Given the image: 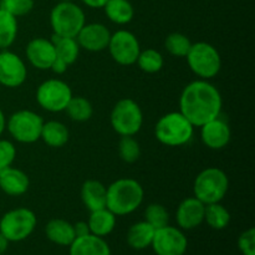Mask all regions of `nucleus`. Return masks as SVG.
<instances>
[{
  "label": "nucleus",
  "mask_w": 255,
  "mask_h": 255,
  "mask_svg": "<svg viewBox=\"0 0 255 255\" xmlns=\"http://www.w3.org/2000/svg\"><path fill=\"white\" fill-rule=\"evenodd\" d=\"M107 188L96 179H87L81 187V199L90 212L106 208Z\"/></svg>",
  "instance_id": "nucleus-20"
},
{
  "label": "nucleus",
  "mask_w": 255,
  "mask_h": 255,
  "mask_svg": "<svg viewBox=\"0 0 255 255\" xmlns=\"http://www.w3.org/2000/svg\"><path fill=\"white\" fill-rule=\"evenodd\" d=\"M9 243L10 242L7 241V239L5 238L1 233H0V255H2L5 252H6L7 247H9Z\"/></svg>",
  "instance_id": "nucleus-40"
},
{
  "label": "nucleus",
  "mask_w": 255,
  "mask_h": 255,
  "mask_svg": "<svg viewBox=\"0 0 255 255\" xmlns=\"http://www.w3.org/2000/svg\"><path fill=\"white\" fill-rule=\"evenodd\" d=\"M154 231L156 229L149 226L147 222H138V223L129 227L126 236L127 244L132 249H136V251L148 248V247H151L152 241H153Z\"/></svg>",
  "instance_id": "nucleus-23"
},
{
  "label": "nucleus",
  "mask_w": 255,
  "mask_h": 255,
  "mask_svg": "<svg viewBox=\"0 0 255 255\" xmlns=\"http://www.w3.org/2000/svg\"><path fill=\"white\" fill-rule=\"evenodd\" d=\"M239 251L243 255H255V229L249 228L243 232L238 239Z\"/></svg>",
  "instance_id": "nucleus-36"
},
{
  "label": "nucleus",
  "mask_w": 255,
  "mask_h": 255,
  "mask_svg": "<svg viewBox=\"0 0 255 255\" xmlns=\"http://www.w3.org/2000/svg\"><path fill=\"white\" fill-rule=\"evenodd\" d=\"M44 120L30 110H20L7 119L6 127L10 136L20 143H34L41 136Z\"/></svg>",
  "instance_id": "nucleus-8"
},
{
  "label": "nucleus",
  "mask_w": 255,
  "mask_h": 255,
  "mask_svg": "<svg viewBox=\"0 0 255 255\" xmlns=\"http://www.w3.org/2000/svg\"><path fill=\"white\" fill-rule=\"evenodd\" d=\"M151 247L157 255H184L188 241L181 229L166 226L154 231Z\"/></svg>",
  "instance_id": "nucleus-12"
},
{
  "label": "nucleus",
  "mask_w": 255,
  "mask_h": 255,
  "mask_svg": "<svg viewBox=\"0 0 255 255\" xmlns=\"http://www.w3.org/2000/svg\"><path fill=\"white\" fill-rule=\"evenodd\" d=\"M229 179L226 172L217 167L203 169L194 179V197L204 204L219 203L226 197Z\"/></svg>",
  "instance_id": "nucleus-4"
},
{
  "label": "nucleus",
  "mask_w": 255,
  "mask_h": 255,
  "mask_svg": "<svg viewBox=\"0 0 255 255\" xmlns=\"http://www.w3.org/2000/svg\"><path fill=\"white\" fill-rule=\"evenodd\" d=\"M51 42L55 46L56 57L69 65L74 64L80 54V46L75 37H64L56 34H52Z\"/></svg>",
  "instance_id": "nucleus-26"
},
{
  "label": "nucleus",
  "mask_w": 255,
  "mask_h": 255,
  "mask_svg": "<svg viewBox=\"0 0 255 255\" xmlns=\"http://www.w3.org/2000/svg\"><path fill=\"white\" fill-rule=\"evenodd\" d=\"M144 191L133 178H120L107 187L106 208L115 216H127L143 202Z\"/></svg>",
  "instance_id": "nucleus-2"
},
{
  "label": "nucleus",
  "mask_w": 255,
  "mask_h": 255,
  "mask_svg": "<svg viewBox=\"0 0 255 255\" xmlns=\"http://www.w3.org/2000/svg\"><path fill=\"white\" fill-rule=\"evenodd\" d=\"M87 224H89L90 233L104 238L114 232L116 227V216L107 208L99 209L91 212Z\"/></svg>",
  "instance_id": "nucleus-22"
},
{
  "label": "nucleus",
  "mask_w": 255,
  "mask_h": 255,
  "mask_svg": "<svg viewBox=\"0 0 255 255\" xmlns=\"http://www.w3.org/2000/svg\"><path fill=\"white\" fill-rule=\"evenodd\" d=\"M74 227V232H75V237L76 238H80V237H85L90 233V228L87 222H77V223L72 224Z\"/></svg>",
  "instance_id": "nucleus-37"
},
{
  "label": "nucleus",
  "mask_w": 255,
  "mask_h": 255,
  "mask_svg": "<svg viewBox=\"0 0 255 255\" xmlns=\"http://www.w3.org/2000/svg\"><path fill=\"white\" fill-rule=\"evenodd\" d=\"M16 157L14 143L7 139H0V171L11 166Z\"/></svg>",
  "instance_id": "nucleus-35"
},
{
  "label": "nucleus",
  "mask_w": 255,
  "mask_h": 255,
  "mask_svg": "<svg viewBox=\"0 0 255 255\" xmlns=\"http://www.w3.org/2000/svg\"><path fill=\"white\" fill-rule=\"evenodd\" d=\"M110 121L120 136H134L143 125V114L134 100L122 99L112 109Z\"/></svg>",
  "instance_id": "nucleus-7"
},
{
  "label": "nucleus",
  "mask_w": 255,
  "mask_h": 255,
  "mask_svg": "<svg viewBox=\"0 0 255 255\" xmlns=\"http://www.w3.org/2000/svg\"><path fill=\"white\" fill-rule=\"evenodd\" d=\"M221 92L207 80H196L187 85L179 97V112L194 127L203 126L222 114Z\"/></svg>",
  "instance_id": "nucleus-1"
},
{
  "label": "nucleus",
  "mask_w": 255,
  "mask_h": 255,
  "mask_svg": "<svg viewBox=\"0 0 255 255\" xmlns=\"http://www.w3.org/2000/svg\"><path fill=\"white\" fill-rule=\"evenodd\" d=\"M231 127L226 120L221 119V116L201 126L202 142L211 149L218 151L227 147L231 141Z\"/></svg>",
  "instance_id": "nucleus-15"
},
{
  "label": "nucleus",
  "mask_w": 255,
  "mask_h": 255,
  "mask_svg": "<svg viewBox=\"0 0 255 255\" xmlns=\"http://www.w3.org/2000/svg\"><path fill=\"white\" fill-rule=\"evenodd\" d=\"M65 111L67 112L70 119L75 122L89 121L94 114V107L91 102L81 96H72L67 104Z\"/></svg>",
  "instance_id": "nucleus-29"
},
{
  "label": "nucleus",
  "mask_w": 255,
  "mask_h": 255,
  "mask_svg": "<svg viewBox=\"0 0 255 255\" xmlns=\"http://www.w3.org/2000/svg\"><path fill=\"white\" fill-rule=\"evenodd\" d=\"M104 9L106 16L117 25L128 24L134 16V9L128 0H109Z\"/></svg>",
  "instance_id": "nucleus-25"
},
{
  "label": "nucleus",
  "mask_w": 255,
  "mask_h": 255,
  "mask_svg": "<svg viewBox=\"0 0 255 255\" xmlns=\"http://www.w3.org/2000/svg\"><path fill=\"white\" fill-rule=\"evenodd\" d=\"M167 51L176 57H186L189 49L192 46V42L188 37L181 32H172L166 37L164 41Z\"/></svg>",
  "instance_id": "nucleus-31"
},
{
  "label": "nucleus",
  "mask_w": 255,
  "mask_h": 255,
  "mask_svg": "<svg viewBox=\"0 0 255 255\" xmlns=\"http://www.w3.org/2000/svg\"><path fill=\"white\" fill-rule=\"evenodd\" d=\"M34 7V0H0V9L12 16L19 17L29 14Z\"/></svg>",
  "instance_id": "nucleus-34"
},
{
  "label": "nucleus",
  "mask_w": 255,
  "mask_h": 255,
  "mask_svg": "<svg viewBox=\"0 0 255 255\" xmlns=\"http://www.w3.org/2000/svg\"><path fill=\"white\" fill-rule=\"evenodd\" d=\"M204 222L212 229L222 231V229L228 227L229 222H231V214H229L228 209L226 207L222 206L221 202L219 203L206 204V209H204Z\"/></svg>",
  "instance_id": "nucleus-27"
},
{
  "label": "nucleus",
  "mask_w": 255,
  "mask_h": 255,
  "mask_svg": "<svg viewBox=\"0 0 255 255\" xmlns=\"http://www.w3.org/2000/svg\"><path fill=\"white\" fill-rule=\"evenodd\" d=\"M69 129L64 124L59 121H47L44 122L41 129V136L40 139L45 142L47 146L60 148L65 146L69 141Z\"/></svg>",
  "instance_id": "nucleus-24"
},
{
  "label": "nucleus",
  "mask_w": 255,
  "mask_h": 255,
  "mask_svg": "<svg viewBox=\"0 0 255 255\" xmlns=\"http://www.w3.org/2000/svg\"><path fill=\"white\" fill-rule=\"evenodd\" d=\"M17 35V20L11 14L0 9V49L6 50L14 44Z\"/></svg>",
  "instance_id": "nucleus-28"
},
{
  "label": "nucleus",
  "mask_w": 255,
  "mask_h": 255,
  "mask_svg": "<svg viewBox=\"0 0 255 255\" xmlns=\"http://www.w3.org/2000/svg\"><path fill=\"white\" fill-rule=\"evenodd\" d=\"M5 127H6V119H5L4 112L0 109V134L5 131Z\"/></svg>",
  "instance_id": "nucleus-41"
},
{
  "label": "nucleus",
  "mask_w": 255,
  "mask_h": 255,
  "mask_svg": "<svg viewBox=\"0 0 255 255\" xmlns=\"http://www.w3.org/2000/svg\"><path fill=\"white\" fill-rule=\"evenodd\" d=\"M111 32L100 22L85 24L77 36L75 37L80 47L91 52H100L107 49Z\"/></svg>",
  "instance_id": "nucleus-14"
},
{
  "label": "nucleus",
  "mask_w": 255,
  "mask_h": 255,
  "mask_svg": "<svg viewBox=\"0 0 255 255\" xmlns=\"http://www.w3.org/2000/svg\"><path fill=\"white\" fill-rule=\"evenodd\" d=\"M26 65L19 55L7 50L0 52V85L10 89L19 87L26 81Z\"/></svg>",
  "instance_id": "nucleus-13"
},
{
  "label": "nucleus",
  "mask_w": 255,
  "mask_h": 255,
  "mask_svg": "<svg viewBox=\"0 0 255 255\" xmlns=\"http://www.w3.org/2000/svg\"><path fill=\"white\" fill-rule=\"evenodd\" d=\"M50 24L54 34L64 37H76L86 24L85 12L72 1H60L50 12Z\"/></svg>",
  "instance_id": "nucleus-5"
},
{
  "label": "nucleus",
  "mask_w": 255,
  "mask_h": 255,
  "mask_svg": "<svg viewBox=\"0 0 255 255\" xmlns=\"http://www.w3.org/2000/svg\"><path fill=\"white\" fill-rule=\"evenodd\" d=\"M36 216L29 208H15L0 219V233L9 242H21L34 232Z\"/></svg>",
  "instance_id": "nucleus-9"
},
{
  "label": "nucleus",
  "mask_w": 255,
  "mask_h": 255,
  "mask_svg": "<svg viewBox=\"0 0 255 255\" xmlns=\"http://www.w3.org/2000/svg\"><path fill=\"white\" fill-rule=\"evenodd\" d=\"M60 1H72V0H60Z\"/></svg>",
  "instance_id": "nucleus-42"
},
{
  "label": "nucleus",
  "mask_w": 255,
  "mask_h": 255,
  "mask_svg": "<svg viewBox=\"0 0 255 255\" xmlns=\"http://www.w3.org/2000/svg\"><path fill=\"white\" fill-rule=\"evenodd\" d=\"M120 157L126 163H134L141 156L139 144L133 136H121L119 143Z\"/></svg>",
  "instance_id": "nucleus-33"
},
{
  "label": "nucleus",
  "mask_w": 255,
  "mask_h": 255,
  "mask_svg": "<svg viewBox=\"0 0 255 255\" xmlns=\"http://www.w3.org/2000/svg\"><path fill=\"white\" fill-rule=\"evenodd\" d=\"M107 49L112 59L124 66L136 64L137 57L141 52V46L136 35L127 30H119L115 34H111Z\"/></svg>",
  "instance_id": "nucleus-11"
},
{
  "label": "nucleus",
  "mask_w": 255,
  "mask_h": 255,
  "mask_svg": "<svg viewBox=\"0 0 255 255\" xmlns=\"http://www.w3.org/2000/svg\"><path fill=\"white\" fill-rule=\"evenodd\" d=\"M71 97L72 91L69 85L59 79L46 80L36 90L37 104L54 114L65 111Z\"/></svg>",
  "instance_id": "nucleus-10"
},
{
  "label": "nucleus",
  "mask_w": 255,
  "mask_h": 255,
  "mask_svg": "<svg viewBox=\"0 0 255 255\" xmlns=\"http://www.w3.org/2000/svg\"><path fill=\"white\" fill-rule=\"evenodd\" d=\"M0 87H1V85H0Z\"/></svg>",
  "instance_id": "nucleus-43"
},
{
  "label": "nucleus",
  "mask_w": 255,
  "mask_h": 255,
  "mask_svg": "<svg viewBox=\"0 0 255 255\" xmlns=\"http://www.w3.org/2000/svg\"><path fill=\"white\" fill-rule=\"evenodd\" d=\"M144 222H147L154 229L168 226L169 214L166 207L158 203H152L147 206L146 211H144Z\"/></svg>",
  "instance_id": "nucleus-32"
},
{
  "label": "nucleus",
  "mask_w": 255,
  "mask_h": 255,
  "mask_svg": "<svg viewBox=\"0 0 255 255\" xmlns=\"http://www.w3.org/2000/svg\"><path fill=\"white\" fill-rule=\"evenodd\" d=\"M29 186V177L21 169L10 166L0 171V189L7 196H21L26 193Z\"/></svg>",
  "instance_id": "nucleus-18"
},
{
  "label": "nucleus",
  "mask_w": 255,
  "mask_h": 255,
  "mask_svg": "<svg viewBox=\"0 0 255 255\" xmlns=\"http://www.w3.org/2000/svg\"><path fill=\"white\" fill-rule=\"evenodd\" d=\"M136 64L138 65L142 71L147 72V74H156L162 70L164 60L161 52L157 51V50L146 49L139 52Z\"/></svg>",
  "instance_id": "nucleus-30"
},
{
  "label": "nucleus",
  "mask_w": 255,
  "mask_h": 255,
  "mask_svg": "<svg viewBox=\"0 0 255 255\" xmlns=\"http://www.w3.org/2000/svg\"><path fill=\"white\" fill-rule=\"evenodd\" d=\"M186 59L192 72L202 80L213 79L221 71V55L218 50L208 42L199 41L192 44Z\"/></svg>",
  "instance_id": "nucleus-6"
},
{
  "label": "nucleus",
  "mask_w": 255,
  "mask_h": 255,
  "mask_svg": "<svg viewBox=\"0 0 255 255\" xmlns=\"http://www.w3.org/2000/svg\"><path fill=\"white\" fill-rule=\"evenodd\" d=\"M67 67L69 66H67L64 61H61L60 59L55 57V60H54V62H52L50 70H52V71H54L56 75H61V74H64V72H66Z\"/></svg>",
  "instance_id": "nucleus-38"
},
{
  "label": "nucleus",
  "mask_w": 255,
  "mask_h": 255,
  "mask_svg": "<svg viewBox=\"0 0 255 255\" xmlns=\"http://www.w3.org/2000/svg\"><path fill=\"white\" fill-rule=\"evenodd\" d=\"M193 133L194 126L179 111L163 115L154 127L156 138L168 147L187 144L193 137Z\"/></svg>",
  "instance_id": "nucleus-3"
},
{
  "label": "nucleus",
  "mask_w": 255,
  "mask_h": 255,
  "mask_svg": "<svg viewBox=\"0 0 255 255\" xmlns=\"http://www.w3.org/2000/svg\"><path fill=\"white\" fill-rule=\"evenodd\" d=\"M81 1L84 2L85 5H87L89 7L100 9V7H104L109 0H81Z\"/></svg>",
  "instance_id": "nucleus-39"
},
{
  "label": "nucleus",
  "mask_w": 255,
  "mask_h": 255,
  "mask_svg": "<svg viewBox=\"0 0 255 255\" xmlns=\"http://www.w3.org/2000/svg\"><path fill=\"white\" fill-rule=\"evenodd\" d=\"M204 209L206 204L202 203L196 197L186 198L177 208L176 219L179 228L191 231L197 228L204 222Z\"/></svg>",
  "instance_id": "nucleus-17"
},
{
  "label": "nucleus",
  "mask_w": 255,
  "mask_h": 255,
  "mask_svg": "<svg viewBox=\"0 0 255 255\" xmlns=\"http://www.w3.org/2000/svg\"><path fill=\"white\" fill-rule=\"evenodd\" d=\"M25 54H26L27 61L37 70H50L56 57L54 44L51 40L44 39V37H35L30 40Z\"/></svg>",
  "instance_id": "nucleus-16"
},
{
  "label": "nucleus",
  "mask_w": 255,
  "mask_h": 255,
  "mask_svg": "<svg viewBox=\"0 0 255 255\" xmlns=\"http://www.w3.org/2000/svg\"><path fill=\"white\" fill-rule=\"evenodd\" d=\"M45 234L50 242L61 247H70V244L76 238L72 224L60 218L51 219L46 224Z\"/></svg>",
  "instance_id": "nucleus-21"
},
{
  "label": "nucleus",
  "mask_w": 255,
  "mask_h": 255,
  "mask_svg": "<svg viewBox=\"0 0 255 255\" xmlns=\"http://www.w3.org/2000/svg\"><path fill=\"white\" fill-rule=\"evenodd\" d=\"M70 255H111L109 244L101 237L87 234L70 244Z\"/></svg>",
  "instance_id": "nucleus-19"
}]
</instances>
